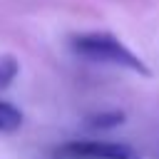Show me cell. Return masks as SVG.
<instances>
[{
    "label": "cell",
    "mask_w": 159,
    "mask_h": 159,
    "mask_svg": "<svg viewBox=\"0 0 159 159\" xmlns=\"http://www.w3.org/2000/svg\"><path fill=\"white\" fill-rule=\"evenodd\" d=\"M17 72H20V62L12 55H0V89L10 87Z\"/></svg>",
    "instance_id": "5"
},
{
    "label": "cell",
    "mask_w": 159,
    "mask_h": 159,
    "mask_svg": "<svg viewBox=\"0 0 159 159\" xmlns=\"http://www.w3.org/2000/svg\"><path fill=\"white\" fill-rule=\"evenodd\" d=\"M124 122V112L119 109H107V112H97L87 117V127L92 129H114Z\"/></svg>",
    "instance_id": "4"
},
{
    "label": "cell",
    "mask_w": 159,
    "mask_h": 159,
    "mask_svg": "<svg viewBox=\"0 0 159 159\" xmlns=\"http://www.w3.org/2000/svg\"><path fill=\"white\" fill-rule=\"evenodd\" d=\"M22 112L12 104V102H5L0 99V134H10V132H17L22 127Z\"/></svg>",
    "instance_id": "3"
},
{
    "label": "cell",
    "mask_w": 159,
    "mask_h": 159,
    "mask_svg": "<svg viewBox=\"0 0 159 159\" xmlns=\"http://www.w3.org/2000/svg\"><path fill=\"white\" fill-rule=\"evenodd\" d=\"M55 159H139V154L124 142L70 139L55 149Z\"/></svg>",
    "instance_id": "2"
},
{
    "label": "cell",
    "mask_w": 159,
    "mask_h": 159,
    "mask_svg": "<svg viewBox=\"0 0 159 159\" xmlns=\"http://www.w3.org/2000/svg\"><path fill=\"white\" fill-rule=\"evenodd\" d=\"M70 47L77 57L94 62V65H112V67H122L137 75L149 77V67L147 62L134 55V50H129L119 37H114L112 32L104 30H94V32H80L70 40Z\"/></svg>",
    "instance_id": "1"
}]
</instances>
